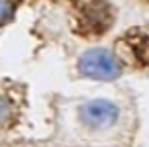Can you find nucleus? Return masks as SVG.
<instances>
[{"label":"nucleus","mask_w":149,"mask_h":147,"mask_svg":"<svg viewBox=\"0 0 149 147\" xmlns=\"http://www.w3.org/2000/svg\"><path fill=\"white\" fill-rule=\"evenodd\" d=\"M112 26V12L104 0H84L77 12V29L86 36H98Z\"/></svg>","instance_id":"nucleus-1"},{"label":"nucleus","mask_w":149,"mask_h":147,"mask_svg":"<svg viewBox=\"0 0 149 147\" xmlns=\"http://www.w3.org/2000/svg\"><path fill=\"white\" fill-rule=\"evenodd\" d=\"M18 0H0V24H6L14 18Z\"/></svg>","instance_id":"nucleus-4"},{"label":"nucleus","mask_w":149,"mask_h":147,"mask_svg":"<svg viewBox=\"0 0 149 147\" xmlns=\"http://www.w3.org/2000/svg\"><path fill=\"white\" fill-rule=\"evenodd\" d=\"M81 118L86 125L92 127H106L112 125L118 118V108L108 100H92L81 108Z\"/></svg>","instance_id":"nucleus-3"},{"label":"nucleus","mask_w":149,"mask_h":147,"mask_svg":"<svg viewBox=\"0 0 149 147\" xmlns=\"http://www.w3.org/2000/svg\"><path fill=\"white\" fill-rule=\"evenodd\" d=\"M79 71L84 77L100 79V81H112L122 75V67L116 57L106 49H90L79 59Z\"/></svg>","instance_id":"nucleus-2"}]
</instances>
